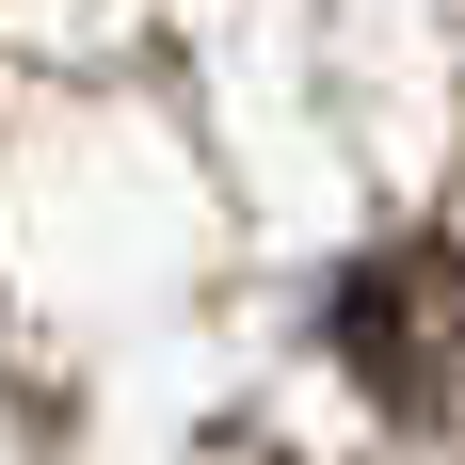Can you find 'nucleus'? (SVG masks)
I'll return each mask as SVG.
<instances>
[{
    "instance_id": "nucleus-1",
    "label": "nucleus",
    "mask_w": 465,
    "mask_h": 465,
    "mask_svg": "<svg viewBox=\"0 0 465 465\" xmlns=\"http://www.w3.org/2000/svg\"><path fill=\"white\" fill-rule=\"evenodd\" d=\"M322 337H337V370L370 385L385 418H450L465 401V241H370L353 273H337V305H322Z\"/></svg>"
}]
</instances>
